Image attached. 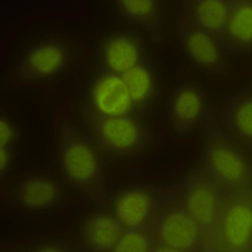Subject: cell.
Masks as SVG:
<instances>
[{
  "label": "cell",
  "instance_id": "cell-14",
  "mask_svg": "<svg viewBox=\"0 0 252 252\" xmlns=\"http://www.w3.org/2000/svg\"><path fill=\"white\" fill-rule=\"evenodd\" d=\"M123 77L136 113L147 117L158 106L163 94L158 67L148 58Z\"/></svg>",
  "mask_w": 252,
  "mask_h": 252
},
{
  "label": "cell",
  "instance_id": "cell-8",
  "mask_svg": "<svg viewBox=\"0 0 252 252\" xmlns=\"http://www.w3.org/2000/svg\"><path fill=\"white\" fill-rule=\"evenodd\" d=\"M72 59L73 52L65 40L46 38L26 51L9 80L16 84H26L50 79L65 72Z\"/></svg>",
  "mask_w": 252,
  "mask_h": 252
},
{
  "label": "cell",
  "instance_id": "cell-10",
  "mask_svg": "<svg viewBox=\"0 0 252 252\" xmlns=\"http://www.w3.org/2000/svg\"><path fill=\"white\" fill-rule=\"evenodd\" d=\"M170 125L182 136L192 134L213 115V103L201 83L184 81L175 87L167 102Z\"/></svg>",
  "mask_w": 252,
  "mask_h": 252
},
{
  "label": "cell",
  "instance_id": "cell-23",
  "mask_svg": "<svg viewBox=\"0 0 252 252\" xmlns=\"http://www.w3.org/2000/svg\"><path fill=\"white\" fill-rule=\"evenodd\" d=\"M11 162V148L0 146V172L2 174L8 172Z\"/></svg>",
  "mask_w": 252,
  "mask_h": 252
},
{
  "label": "cell",
  "instance_id": "cell-2",
  "mask_svg": "<svg viewBox=\"0 0 252 252\" xmlns=\"http://www.w3.org/2000/svg\"><path fill=\"white\" fill-rule=\"evenodd\" d=\"M202 128L200 166L224 192L252 188L251 151L227 135L214 116Z\"/></svg>",
  "mask_w": 252,
  "mask_h": 252
},
{
  "label": "cell",
  "instance_id": "cell-9",
  "mask_svg": "<svg viewBox=\"0 0 252 252\" xmlns=\"http://www.w3.org/2000/svg\"><path fill=\"white\" fill-rule=\"evenodd\" d=\"M174 192V187L132 184L109 197V206L124 228H146L156 209L172 198Z\"/></svg>",
  "mask_w": 252,
  "mask_h": 252
},
{
  "label": "cell",
  "instance_id": "cell-22",
  "mask_svg": "<svg viewBox=\"0 0 252 252\" xmlns=\"http://www.w3.org/2000/svg\"><path fill=\"white\" fill-rule=\"evenodd\" d=\"M16 140V130L15 127L13 126L5 118H1L0 121V146L3 147H9L15 143Z\"/></svg>",
  "mask_w": 252,
  "mask_h": 252
},
{
  "label": "cell",
  "instance_id": "cell-6",
  "mask_svg": "<svg viewBox=\"0 0 252 252\" xmlns=\"http://www.w3.org/2000/svg\"><path fill=\"white\" fill-rule=\"evenodd\" d=\"M252 251V188L225 192L215 224L212 252Z\"/></svg>",
  "mask_w": 252,
  "mask_h": 252
},
{
  "label": "cell",
  "instance_id": "cell-19",
  "mask_svg": "<svg viewBox=\"0 0 252 252\" xmlns=\"http://www.w3.org/2000/svg\"><path fill=\"white\" fill-rule=\"evenodd\" d=\"M230 8L231 0H188L181 15L220 39Z\"/></svg>",
  "mask_w": 252,
  "mask_h": 252
},
{
  "label": "cell",
  "instance_id": "cell-5",
  "mask_svg": "<svg viewBox=\"0 0 252 252\" xmlns=\"http://www.w3.org/2000/svg\"><path fill=\"white\" fill-rule=\"evenodd\" d=\"M176 198L202 227L205 252H212L215 224L225 192L198 163L174 186Z\"/></svg>",
  "mask_w": 252,
  "mask_h": 252
},
{
  "label": "cell",
  "instance_id": "cell-20",
  "mask_svg": "<svg viewBox=\"0 0 252 252\" xmlns=\"http://www.w3.org/2000/svg\"><path fill=\"white\" fill-rule=\"evenodd\" d=\"M154 243L146 228H124L114 252H153Z\"/></svg>",
  "mask_w": 252,
  "mask_h": 252
},
{
  "label": "cell",
  "instance_id": "cell-11",
  "mask_svg": "<svg viewBox=\"0 0 252 252\" xmlns=\"http://www.w3.org/2000/svg\"><path fill=\"white\" fill-rule=\"evenodd\" d=\"M178 33L184 55L201 72L212 76L229 73V55L215 35L198 28L181 15Z\"/></svg>",
  "mask_w": 252,
  "mask_h": 252
},
{
  "label": "cell",
  "instance_id": "cell-3",
  "mask_svg": "<svg viewBox=\"0 0 252 252\" xmlns=\"http://www.w3.org/2000/svg\"><path fill=\"white\" fill-rule=\"evenodd\" d=\"M82 122L83 130L109 163L138 158L152 146V127L142 115L89 118Z\"/></svg>",
  "mask_w": 252,
  "mask_h": 252
},
{
  "label": "cell",
  "instance_id": "cell-7",
  "mask_svg": "<svg viewBox=\"0 0 252 252\" xmlns=\"http://www.w3.org/2000/svg\"><path fill=\"white\" fill-rule=\"evenodd\" d=\"M81 119L137 114L122 75L95 66L79 105Z\"/></svg>",
  "mask_w": 252,
  "mask_h": 252
},
{
  "label": "cell",
  "instance_id": "cell-1",
  "mask_svg": "<svg viewBox=\"0 0 252 252\" xmlns=\"http://www.w3.org/2000/svg\"><path fill=\"white\" fill-rule=\"evenodd\" d=\"M58 163L63 180L94 202L109 205L108 160L84 130L63 122L59 129Z\"/></svg>",
  "mask_w": 252,
  "mask_h": 252
},
{
  "label": "cell",
  "instance_id": "cell-16",
  "mask_svg": "<svg viewBox=\"0 0 252 252\" xmlns=\"http://www.w3.org/2000/svg\"><path fill=\"white\" fill-rule=\"evenodd\" d=\"M221 129L236 141H252V87L250 82L223 103L217 121Z\"/></svg>",
  "mask_w": 252,
  "mask_h": 252
},
{
  "label": "cell",
  "instance_id": "cell-12",
  "mask_svg": "<svg viewBox=\"0 0 252 252\" xmlns=\"http://www.w3.org/2000/svg\"><path fill=\"white\" fill-rule=\"evenodd\" d=\"M148 58L146 38L132 28L109 32L100 42L95 66L122 75Z\"/></svg>",
  "mask_w": 252,
  "mask_h": 252
},
{
  "label": "cell",
  "instance_id": "cell-15",
  "mask_svg": "<svg viewBox=\"0 0 252 252\" xmlns=\"http://www.w3.org/2000/svg\"><path fill=\"white\" fill-rule=\"evenodd\" d=\"M117 10L132 29L144 32L152 42L165 38V4L160 0H120Z\"/></svg>",
  "mask_w": 252,
  "mask_h": 252
},
{
  "label": "cell",
  "instance_id": "cell-17",
  "mask_svg": "<svg viewBox=\"0 0 252 252\" xmlns=\"http://www.w3.org/2000/svg\"><path fill=\"white\" fill-rule=\"evenodd\" d=\"M229 54L248 55L252 51V3L251 0H231L226 24L220 37Z\"/></svg>",
  "mask_w": 252,
  "mask_h": 252
},
{
  "label": "cell",
  "instance_id": "cell-13",
  "mask_svg": "<svg viewBox=\"0 0 252 252\" xmlns=\"http://www.w3.org/2000/svg\"><path fill=\"white\" fill-rule=\"evenodd\" d=\"M124 227L110 206H95L81 223L78 246L84 252H113Z\"/></svg>",
  "mask_w": 252,
  "mask_h": 252
},
{
  "label": "cell",
  "instance_id": "cell-18",
  "mask_svg": "<svg viewBox=\"0 0 252 252\" xmlns=\"http://www.w3.org/2000/svg\"><path fill=\"white\" fill-rule=\"evenodd\" d=\"M64 187L56 178L34 175L25 178L15 189V198L20 206L32 210L55 207L63 198Z\"/></svg>",
  "mask_w": 252,
  "mask_h": 252
},
{
  "label": "cell",
  "instance_id": "cell-4",
  "mask_svg": "<svg viewBox=\"0 0 252 252\" xmlns=\"http://www.w3.org/2000/svg\"><path fill=\"white\" fill-rule=\"evenodd\" d=\"M146 229L154 243L153 252H205L204 230L175 192L156 209Z\"/></svg>",
  "mask_w": 252,
  "mask_h": 252
},
{
  "label": "cell",
  "instance_id": "cell-21",
  "mask_svg": "<svg viewBox=\"0 0 252 252\" xmlns=\"http://www.w3.org/2000/svg\"><path fill=\"white\" fill-rule=\"evenodd\" d=\"M28 251L32 252H72L76 250L72 245L66 241L48 240L34 245Z\"/></svg>",
  "mask_w": 252,
  "mask_h": 252
}]
</instances>
